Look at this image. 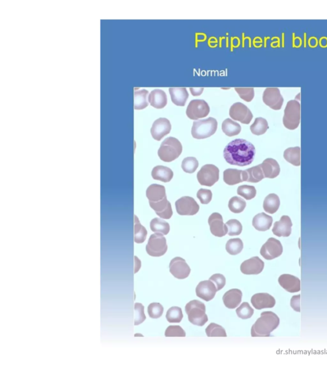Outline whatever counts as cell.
Listing matches in <instances>:
<instances>
[{
    "label": "cell",
    "instance_id": "obj_5",
    "mask_svg": "<svg viewBox=\"0 0 327 368\" xmlns=\"http://www.w3.org/2000/svg\"><path fill=\"white\" fill-rule=\"evenodd\" d=\"M218 125V121L212 117L205 120H196L192 127V136L197 139H206L216 133Z\"/></svg>",
    "mask_w": 327,
    "mask_h": 368
},
{
    "label": "cell",
    "instance_id": "obj_22",
    "mask_svg": "<svg viewBox=\"0 0 327 368\" xmlns=\"http://www.w3.org/2000/svg\"><path fill=\"white\" fill-rule=\"evenodd\" d=\"M150 206L155 211L156 214L160 217L164 219H170L173 215L172 205L167 199V198L159 202L155 203H149Z\"/></svg>",
    "mask_w": 327,
    "mask_h": 368
},
{
    "label": "cell",
    "instance_id": "obj_29",
    "mask_svg": "<svg viewBox=\"0 0 327 368\" xmlns=\"http://www.w3.org/2000/svg\"><path fill=\"white\" fill-rule=\"evenodd\" d=\"M264 177L263 170L260 165L243 171V181L248 183H258Z\"/></svg>",
    "mask_w": 327,
    "mask_h": 368
},
{
    "label": "cell",
    "instance_id": "obj_11",
    "mask_svg": "<svg viewBox=\"0 0 327 368\" xmlns=\"http://www.w3.org/2000/svg\"><path fill=\"white\" fill-rule=\"evenodd\" d=\"M176 212L180 215H194L199 212V206L193 198L184 196L175 203Z\"/></svg>",
    "mask_w": 327,
    "mask_h": 368
},
{
    "label": "cell",
    "instance_id": "obj_41",
    "mask_svg": "<svg viewBox=\"0 0 327 368\" xmlns=\"http://www.w3.org/2000/svg\"><path fill=\"white\" fill-rule=\"evenodd\" d=\"M208 337H226V330L222 326L211 323L205 330Z\"/></svg>",
    "mask_w": 327,
    "mask_h": 368
},
{
    "label": "cell",
    "instance_id": "obj_21",
    "mask_svg": "<svg viewBox=\"0 0 327 368\" xmlns=\"http://www.w3.org/2000/svg\"><path fill=\"white\" fill-rule=\"evenodd\" d=\"M279 283L283 288L289 293L301 291V280L295 276L283 275L278 279Z\"/></svg>",
    "mask_w": 327,
    "mask_h": 368
},
{
    "label": "cell",
    "instance_id": "obj_4",
    "mask_svg": "<svg viewBox=\"0 0 327 368\" xmlns=\"http://www.w3.org/2000/svg\"><path fill=\"white\" fill-rule=\"evenodd\" d=\"M185 310L188 316L189 321L193 325L201 327L208 321L205 305L199 300L190 301L185 306Z\"/></svg>",
    "mask_w": 327,
    "mask_h": 368
},
{
    "label": "cell",
    "instance_id": "obj_23",
    "mask_svg": "<svg viewBox=\"0 0 327 368\" xmlns=\"http://www.w3.org/2000/svg\"><path fill=\"white\" fill-rule=\"evenodd\" d=\"M242 292L239 289H232L225 293L222 300L225 306L228 309H235L238 307L241 302Z\"/></svg>",
    "mask_w": 327,
    "mask_h": 368
},
{
    "label": "cell",
    "instance_id": "obj_7",
    "mask_svg": "<svg viewBox=\"0 0 327 368\" xmlns=\"http://www.w3.org/2000/svg\"><path fill=\"white\" fill-rule=\"evenodd\" d=\"M167 250V242L162 234H152L146 246V251L148 254L153 257H160L165 254Z\"/></svg>",
    "mask_w": 327,
    "mask_h": 368
},
{
    "label": "cell",
    "instance_id": "obj_34",
    "mask_svg": "<svg viewBox=\"0 0 327 368\" xmlns=\"http://www.w3.org/2000/svg\"><path fill=\"white\" fill-rule=\"evenodd\" d=\"M222 130L229 137H235L239 135L241 131V126L239 123L230 118H227L222 122Z\"/></svg>",
    "mask_w": 327,
    "mask_h": 368
},
{
    "label": "cell",
    "instance_id": "obj_32",
    "mask_svg": "<svg viewBox=\"0 0 327 368\" xmlns=\"http://www.w3.org/2000/svg\"><path fill=\"white\" fill-rule=\"evenodd\" d=\"M280 205L279 196L276 194H270L264 198L263 209L268 214H273L278 210Z\"/></svg>",
    "mask_w": 327,
    "mask_h": 368
},
{
    "label": "cell",
    "instance_id": "obj_15",
    "mask_svg": "<svg viewBox=\"0 0 327 368\" xmlns=\"http://www.w3.org/2000/svg\"><path fill=\"white\" fill-rule=\"evenodd\" d=\"M210 231L212 235L218 237H222L228 233V227L223 223L222 216L218 213H213L208 219Z\"/></svg>",
    "mask_w": 327,
    "mask_h": 368
},
{
    "label": "cell",
    "instance_id": "obj_16",
    "mask_svg": "<svg viewBox=\"0 0 327 368\" xmlns=\"http://www.w3.org/2000/svg\"><path fill=\"white\" fill-rule=\"evenodd\" d=\"M172 124L166 118H160L153 122L151 128V135L154 139L160 141L164 137L170 134Z\"/></svg>",
    "mask_w": 327,
    "mask_h": 368
},
{
    "label": "cell",
    "instance_id": "obj_42",
    "mask_svg": "<svg viewBox=\"0 0 327 368\" xmlns=\"http://www.w3.org/2000/svg\"><path fill=\"white\" fill-rule=\"evenodd\" d=\"M166 317L170 323H180L184 315L180 307L174 306L168 309Z\"/></svg>",
    "mask_w": 327,
    "mask_h": 368
},
{
    "label": "cell",
    "instance_id": "obj_49",
    "mask_svg": "<svg viewBox=\"0 0 327 368\" xmlns=\"http://www.w3.org/2000/svg\"><path fill=\"white\" fill-rule=\"evenodd\" d=\"M235 91L239 94L241 99L246 102H251L255 97V90L253 88H236Z\"/></svg>",
    "mask_w": 327,
    "mask_h": 368
},
{
    "label": "cell",
    "instance_id": "obj_38",
    "mask_svg": "<svg viewBox=\"0 0 327 368\" xmlns=\"http://www.w3.org/2000/svg\"><path fill=\"white\" fill-rule=\"evenodd\" d=\"M251 131L253 135L256 136L263 135L267 131L268 129V122L266 119L262 118H256L255 122L251 125Z\"/></svg>",
    "mask_w": 327,
    "mask_h": 368
},
{
    "label": "cell",
    "instance_id": "obj_37",
    "mask_svg": "<svg viewBox=\"0 0 327 368\" xmlns=\"http://www.w3.org/2000/svg\"><path fill=\"white\" fill-rule=\"evenodd\" d=\"M147 230L141 225L136 215H134V242L137 244L143 243L147 238Z\"/></svg>",
    "mask_w": 327,
    "mask_h": 368
},
{
    "label": "cell",
    "instance_id": "obj_10",
    "mask_svg": "<svg viewBox=\"0 0 327 368\" xmlns=\"http://www.w3.org/2000/svg\"><path fill=\"white\" fill-rule=\"evenodd\" d=\"M283 248L280 240L275 238H268L260 250V254L265 260H272L283 254Z\"/></svg>",
    "mask_w": 327,
    "mask_h": 368
},
{
    "label": "cell",
    "instance_id": "obj_17",
    "mask_svg": "<svg viewBox=\"0 0 327 368\" xmlns=\"http://www.w3.org/2000/svg\"><path fill=\"white\" fill-rule=\"evenodd\" d=\"M264 263L258 256L253 257L243 261L241 264L240 271L243 275H258L263 271Z\"/></svg>",
    "mask_w": 327,
    "mask_h": 368
},
{
    "label": "cell",
    "instance_id": "obj_24",
    "mask_svg": "<svg viewBox=\"0 0 327 368\" xmlns=\"http://www.w3.org/2000/svg\"><path fill=\"white\" fill-rule=\"evenodd\" d=\"M263 170L264 176L268 179H274L280 175V164L274 159L268 158L260 164Z\"/></svg>",
    "mask_w": 327,
    "mask_h": 368
},
{
    "label": "cell",
    "instance_id": "obj_52",
    "mask_svg": "<svg viewBox=\"0 0 327 368\" xmlns=\"http://www.w3.org/2000/svg\"><path fill=\"white\" fill-rule=\"evenodd\" d=\"M209 280L215 284L218 291L222 289L226 284V278L220 274H215L210 277Z\"/></svg>",
    "mask_w": 327,
    "mask_h": 368
},
{
    "label": "cell",
    "instance_id": "obj_45",
    "mask_svg": "<svg viewBox=\"0 0 327 368\" xmlns=\"http://www.w3.org/2000/svg\"><path fill=\"white\" fill-rule=\"evenodd\" d=\"M237 194L240 196H242L245 200H252L256 195V188L254 186L251 185H241L237 189Z\"/></svg>",
    "mask_w": 327,
    "mask_h": 368
},
{
    "label": "cell",
    "instance_id": "obj_28",
    "mask_svg": "<svg viewBox=\"0 0 327 368\" xmlns=\"http://www.w3.org/2000/svg\"><path fill=\"white\" fill-rule=\"evenodd\" d=\"M171 99L174 104L184 106L189 98V93L185 88H171L169 89Z\"/></svg>",
    "mask_w": 327,
    "mask_h": 368
},
{
    "label": "cell",
    "instance_id": "obj_44",
    "mask_svg": "<svg viewBox=\"0 0 327 368\" xmlns=\"http://www.w3.org/2000/svg\"><path fill=\"white\" fill-rule=\"evenodd\" d=\"M254 309L252 308L248 302H243L242 304L237 309V316L243 320H247L252 317L254 314Z\"/></svg>",
    "mask_w": 327,
    "mask_h": 368
},
{
    "label": "cell",
    "instance_id": "obj_53",
    "mask_svg": "<svg viewBox=\"0 0 327 368\" xmlns=\"http://www.w3.org/2000/svg\"><path fill=\"white\" fill-rule=\"evenodd\" d=\"M290 306L293 310L301 312V295L292 297L290 301Z\"/></svg>",
    "mask_w": 327,
    "mask_h": 368
},
{
    "label": "cell",
    "instance_id": "obj_31",
    "mask_svg": "<svg viewBox=\"0 0 327 368\" xmlns=\"http://www.w3.org/2000/svg\"><path fill=\"white\" fill-rule=\"evenodd\" d=\"M224 183L229 185H236L242 183L243 171L237 169H228L224 171Z\"/></svg>",
    "mask_w": 327,
    "mask_h": 368
},
{
    "label": "cell",
    "instance_id": "obj_33",
    "mask_svg": "<svg viewBox=\"0 0 327 368\" xmlns=\"http://www.w3.org/2000/svg\"><path fill=\"white\" fill-rule=\"evenodd\" d=\"M134 100L135 110H141L145 109L149 106V91L145 89L135 91Z\"/></svg>",
    "mask_w": 327,
    "mask_h": 368
},
{
    "label": "cell",
    "instance_id": "obj_19",
    "mask_svg": "<svg viewBox=\"0 0 327 368\" xmlns=\"http://www.w3.org/2000/svg\"><path fill=\"white\" fill-rule=\"evenodd\" d=\"M251 303L255 309L260 310L265 308H272L276 305V299L267 293H260L254 295Z\"/></svg>",
    "mask_w": 327,
    "mask_h": 368
},
{
    "label": "cell",
    "instance_id": "obj_2",
    "mask_svg": "<svg viewBox=\"0 0 327 368\" xmlns=\"http://www.w3.org/2000/svg\"><path fill=\"white\" fill-rule=\"evenodd\" d=\"M280 323V318L276 313L264 311L252 326L251 336L253 337H270L271 332L278 327Z\"/></svg>",
    "mask_w": 327,
    "mask_h": 368
},
{
    "label": "cell",
    "instance_id": "obj_3",
    "mask_svg": "<svg viewBox=\"0 0 327 368\" xmlns=\"http://www.w3.org/2000/svg\"><path fill=\"white\" fill-rule=\"evenodd\" d=\"M182 152V145L178 139L169 137L164 139L158 150V156L164 162H172L180 156Z\"/></svg>",
    "mask_w": 327,
    "mask_h": 368
},
{
    "label": "cell",
    "instance_id": "obj_43",
    "mask_svg": "<svg viewBox=\"0 0 327 368\" xmlns=\"http://www.w3.org/2000/svg\"><path fill=\"white\" fill-rule=\"evenodd\" d=\"M199 166L198 161L193 157L185 158L182 161V168L185 173H195Z\"/></svg>",
    "mask_w": 327,
    "mask_h": 368
},
{
    "label": "cell",
    "instance_id": "obj_14",
    "mask_svg": "<svg viewBox=\"0 0 327 368\" xmlns=\"http://www.w3.org/2000/svg\"><path fill=\"white\" fill-rule=\"evenodd\" d=\"M263 100L266 105L274 110H280L284 101L280 90L276 88H268L265 89L263 95Z\"/></svg>",
    "mask_w": 327,
    "mask_h": 368
},
{
    "label": "cell",
    "instance_id": "obj_51",
    "mask_svg": "<svg viewBox=\"0 0 327 368\" xmlns=\"http://www.w3.org/2000/svg\"><path fill=\"white\" fill-rule=\"evenodd\" d=\"M197 197L202 204H208L212 199V192L209 189H200L197 192Z\"/></svg>",
    "mask_w": 327,
    "mask_h": 368
},
{
    "label": "cell",
    "instance_id": "obj_35",
    "mask_svg": "<svg viewBox=\"0 0 327 368\" xmlns=\"http://www.w3.org/2000/svg\"><path fill=\"white\" fill-rule=\"evenodd\" d=\"M285 160L295 166L301 165V148L297 147L289 148L284 151Z\"/></svg>",
    "mask_w": 327,
    "mask_h": 368
},
{
    "label": "cell",
    "instance_id": "obj_46",
    "mask_svg": "<svg viewBox=\"0 0 327 368\" xmlns=\"http://www.w3.org/2000/svg\"><path fill=\"white\" fill-rule=\"evenodd\" d=\"M228 230V235L230 236H237L240 235L242 231V225L237 219H231L226 223Z\"/></svg>",
    "mask_w": 327,
    "mask_h": 368
},
{
    "label": "cell",
    "instance_id": "obj_12",
    "mask_svg": "<svg viewBox=\"0 0 327 368\" xmlns=\"http://www.w3.org/2000/svg\"><path fill=\"white\" fill-rule=\"evenodd\" d=\"M230 116L233 120L239 121L243 124H249L253 118L249 109L241 102H236L231 106Z\"/></svg>",
    "mask_w": 327,
    "mask_h": 368
},
{
    "label": "cell",
    "instance_id": "obj_26",
    "mask_svg": "<svg viewBox=\"0 0 327 368\" xmlns=\"http://www.w3.org/2000/svg\"><path fill=\"white\" fill-rule=\"evenodd\" d=\"M149 102L152 107L156 109L164 108L168 104L167 95L162 90H154L150 93Z\"/></svg>",
    "mask_w": 327,
    "mask_h": 368
},
{
    "label": "cell",
    "instance_id": "obj_25",
    "mask_svg": "<svg viewBox=\"0 0 327 368\" xmlns=\"http://www.w3.org/2000/svg\"><path fill=\"white\" fill-rule=\"evenodd\" d=\"M146 194L149 203L158 202L167 198L165 187L159 184H154L150 185L148 187Z\"/></svg>",
    "mask_w": 327,
    "mask_h": 368
},
{
    "label": "cell",
    "instance_id": "obj_1",
    "mask_svg": "<svg viewBox=\"0 0 327 368\" xmlns=\"http://www.w3.org/2000/svg\"><path fill=\"white\" fill-rule=\"evenodd\" d=\"M256 155L255 146L247 140L236 139L231 141L224 150V158L231 165L245 166L253 162Z\"/></svg>",
    "mask_w": 327,
    "mask_h": 368
},
{
    "label": "cell",
    "instance_id": "obj_20",
    "mask_svg": "<svg viewBox=\"0 0 327 368\" xmlns=\"http://www.w3.org/2000/svg\"><path fill=\"white\" fill-rule=\"evenodd\" d=\"M292 222L290 217L287 215H283L280 220L274 223L272 232L275 235L279 237H287L291 235Z\"/></svg>",
    "mask_w": 327,
    "mask_h": 368
},
{
    "label": "cell",
    "instance_id": "obj_18",
    "mask_svg": "<svg viewBox=\"0 0 327 368\" xmlns=\"http://www.w3.org/2000/svg\"><path fill=\"white\" fill-rule=\"evenodd\" d=\"M218 291L215 284L209 281H201L196 288V294L199 298L209 302L215 297Z\"/></svg>",
    "mask_w": 327,
    "mask_h": 368
},
{
    "label": "cell",
    "instance_id": "obj_48",
    "mask_svg": "<svg viewBox=\"0 0 327 368\" xmlns=\"http://www.w3.org/2000/svg\"><path fill=\"white\" fill-rule=\"evenodd\" d=\"M134 325H139L146 320L145 307L141 303L134 304Z\"/></svg>",
    "mask_w": 327,
    "mask_h": 368
},
{
    "label": "cell",
    "instance_id": "obj_13",
    "mask_svg": "<svg viewBox=\"0 0 327 368\" xmlns=\"http://www.w3.org/2000/svg\"><path fill=\"white\" fill-rule=\"evenodd\" d=\"M170 271L176 279H184L190 275L191 270L184 259L176 257L171 261Z\"/></svg>",
    "mask_w": 327,
    "mask_h": 368
},
{
    "label": "cell",
    "instance_id": "obj_54",
    "mask_svg": "<svg viewBox=\"0 0 327 368\" xmlns=\"http://www.w3.org/2000/svg\"><path fill=\"white\" fill-rule=\"evenodd\" d=\"M203 88H198V89L190 88V91L191 92L192 95L193 96H199L201 95L203 93Z\"/></svg>",
    "mask_w": 327,
    "mask_h": 368
},
{
    "label": "cell",
    "instance_id": "obj_9",
    "mask_svg": "<svg viewBox=\"0 0 327 368\" xmlns=\"http://www.w3.org/2000/svg\"><path fill=\"white\" fill-rule=\"evenodd\" d=\"M210 113V107L204 100H193L189 102L186 115L191 120H197L205 118Z\"/></svg>",
    "mask_w": 327,
    "mask_h": 368
},
{
    "label": "cell",
    "instance_id": "obj_30",
    "mask_svg": "<svg viewBox=\"0 0 327 368\" xmlns=\"http://www.w3.org/2000/svg\"><path fill=\"white\" fill-rule=\"evenodd\" d=\"M152 176L154 180L169 183L174 177V172L170 168L163 166H155L152 171Z\"/></svg>",
    "mask_w": 327,
    "mask_h": 368
},
{
    "label": "cell",
    "instance_id": "obj_47",
    "mask_svg": "<svg viewBox=\"0 0 327 368\" xmlns=\"http://www.w3.org/2000/svg\"><path fill=\"white\" fill-rule=\"evenodd\" d=\"M164 312V307L160 303L153 302L148 307V313L149 317L153 319H159Z\"/></svg>",
    "mask_w": 327,
    "mask_h": 368
},
{
    "label": "cell",
    "instance_id": "obj_39",
    "mask_svg": "<svg viewBox=\"0 0 327 368\" xmlns=\"http://www.w3.org/2000/svg\"><path fill=\"white\" fill-rule=\"evenodd\" d=\"M243 244L240 238H232L227 242L226 250L231 255L239 254L243 250Z\"/></svg>",
    "mask_w": 327,
    "mask_h": 368
},
{
    "label": "cell",
    "instance_id": "obj_50",
    "mask_svg": "<svg viewBox=\"0 0 327 368\" xmlns=\"http://www.w3.org/2000/svg\"><path fill=\"white\" fill-rule=\"evenodd\" d=\"M184 330L179 325H170L165 332L166 337H185Z\"/></svg>",
    "mask_w": 327,
    "mask_h": 368
},
{
    "label": "cell",
    "instance_id": "obj_6",
    "mask_svg": "<svg viewBox=\"0 0 327 368\" xmlns=\"http://www.w3.org/2000/svg\"><path fill=\"white\" fill-rule=\"evenodd\" d=\"M301 121V104L296 100H290L284 110L283 123L289 130L297 129Z\"/></svg>",
    "mask_w": 327,
    "mask_h": 368
},
{
    "label": "cell",
    "instance_id": "obj_8",
    "mask_svg": "<svg viewBox=\"0 0 327 368\" xmlns=\"http://www.w3.org/2000/svg\"><path fill=\"white\" fill-rule=\"evenodd\" d=\"M197 179L201 185L212 187L219 179V169L213 164H206L197 174Z\"/></svg>",
    "mask_w": 327,
    "mask_h": 368
},
{
    "label": "cell",
    "instance_id": "obj_40",
    "mask_svg": "<svg viewBox=\"0 0 327 368\" xmlns=\"http://www.w3.org/2000/svg\"><path fill=\"white\" fill-rule=\"evenodd\" d=\"M246 207V202L242 198L238 197V196H234L231 198L230 202H229L228 207L230 208L231 212L235 213V214H239V213L242 212Z\"/></svg>",
    "mask_w": 327,
    "mask_h": 368
},
{
    "label": "cell",
    "instance_id": "obj_27",
    "mask_svg": "<svg viewBox=\"0 0 327 368\" xmlns=\"http://www.w3.org/2000/svg\"><path fill=\"white\" fill-rule=\"evenodd\" d=\"M272 223V217L263 212L256 215L253 219L254 228L260 231H267L271 228Z\"/></svg>",
    "mask_w": 327,
    "mask_h": 368
},
{
    "label": "cell",
    "instance_id": "obj_36",
    "mask_svg": "<svg viewBox=\"0 0 327 368\" xmlns=\"http://www.w3.org/2000/svg\"><path fill=\"white\" fill-rule=\"evenodd\" d=\"M151 229L154 233L168 235L170 232V227L169 223L160 218H154L151 222Z\"/></svg>",
    "mask_w": 327,
    "mask_h": 368
}]
</instances>
